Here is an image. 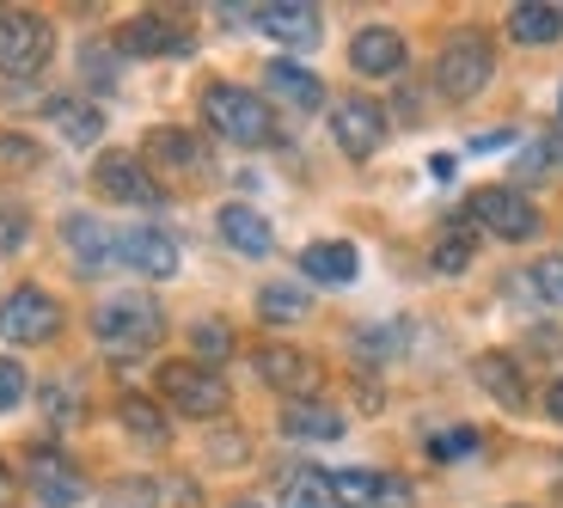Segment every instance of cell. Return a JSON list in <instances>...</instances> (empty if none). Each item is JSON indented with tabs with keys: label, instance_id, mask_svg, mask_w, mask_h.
Segmentation results:
<instances>
[{
	"label": "cell",
	"instance_id": "cell-1",
	"mask_svg": "<svg viewBox=\"0 0 563 508\" xmlns=\"http://www.w3.org/2000/svg\"><path fill=\"white\" fill-rule=\"evenodd\" d=\"M92 338L104 355H147L166 338V312L154 295H104L92 307Z\"/></svg>",
	"mask_w": 563,
	"mask_h": 508
},
{
	"label": "cell",
	"instance_id": "cell-2",
	"mask_svg": "<svg viewBox=\"0 0 563 508\" xmlns=\"http://www.w3.org/2000/svg\"><path fill=\"white\" fill-rule=\"evenodd\" d=\"M496 74V49L484 31H460V37L441 43V56H435V92L448 104H465V99H478L484 86H490Z\"/></svg>",
	"mask_w": 563,
	"mask_h": 508
},
{
	"label": "cell",
	"instance_id": "cell-3",
	"mask_svg": "<svg viewBox=\"0 0 563 508\" xmlns=\"http://www.w3.org/2000/svg\"><path fill=\"white\" fill-rule=\"evenodd\" d=\"M202 123L233 147L269 142V104L257 99V92H245V86H233V80H214L209 92H202Z\"/></svg>",
	"mask_w": 563,
	"mask_h": 508
},
{
	"label": "cell",
	"instance_id": "cell-4",
	"mask_svg": "<svg viewBox=\"0 0 563 508\" xmlns=\"http://www.w3.org/2000/svg\"><path fill=\"white\" fill-rule=\"evenodd\" d=\"M49 56H56V25H49L43 13L7 7V13H0V74L31 80V74L49 68Z\"/></svg>",
	"mask_w": 563,
	"mask_h": 508
},
{
	"label": "cell",
	"instance_id": "cell-5",
	"mask_svg": "<svg viewBox=\"0 0 563 508\" xmlns=\"http://www.w3.org/2000/svg\"><path fill=\"white\" fill-rule=\"evenodd\" d=\"M154 386H159V398H166L178 417H197V423L221 417L227 398H233L221 374H214V367H202V362H159Z\"/></svg>",
	"mask_w": 563,
	"mask_h": 508
},
{
	"label": "cell",
	"instance_id": "cell-6",
	"mask_svg": "<svg viewBox=\"0 0 563 508\" xmlns=\"http://www.w3.org/2000/svg\"><path fill=\"white\" fill-rule=\"evenodd\" d=\"M56 331H62V307L37 283L13 288V295L0 300V343H49Z\"/></svg>",
	"mask_w": 563,
	"mask_h": 508
},
{
	"label": "cell",
	"instance_id": "cell-7",
	"mask_svg": "<svg viewBox=\"0 0 563 508\" xmlns=\"http://www.w3.org/2000/svg\"><path fill=\"white\" fill-rule=\"evenodd\" d=\"M25 490L37 496V508H80L86 503V472L74 466L62 448H31Z\"/></svg>",
	"mask_w": 563,
	"mask_h": 508
},
{
	"label": "cell",
	"instance_id": "cell-8",
	"mask_svg": "<svg viewBox=\"0 0 563 508\" xmlns=\"http://www.w3.org/2000/svg\"><path fill=\"white\" fill-rule=\"evenodd\" d=\"M472 221L496 240H533L539 233V209L521 197V190H508V184H484L472 190Z\"/></svg>",
	"mask_w": 563,
	"mask_h": 508
},
{
	"label": "cell",
	"instance_id": "cell-9",
	"mask_svg": "<svg viewBox=\"0 0 563 508\" xmlns=\"http://www.w3.org/2000/svg\"><path fill=\"white\" fill-rule=\"evenodd\" d=\"M92 184H99V197L129 202V209H154V202H166V197H159V184H154V172H147V159H141V154H123V147L99 154Z\"/></svg>",
	"mask_w": 563,
	"mask_h": 508
},
{
	"label": "cell",
	"instance_id": "cell-10",
	"mask_svg": "<svg viewBox=\"0 0 563 508\" xmlns=\"http://www.w3.org/2000/svg\"><path fill=\"white\" fill-rule=\"evenodd\" d=\"M417 490L393 472H374V466H350V472H331V508H410Z\"/></svg>",
	"mask_w": 563,
	"mask_h": 508
},
{
	"label": "cell",
	"instance_id": "cell-11",
	"mask_svg": "<svg viewBox=\"0 0 563 508\" xmlns=\"http://www.w3.org/2000/svg\"><path fill=\"white\" fill-rule=\"evenodd\" d=\"M257 380L269 393H288V405L295 398H319V362L307 350H295V343H264L257 350Z\"/></svg>",
	"mask_w": 563,
	"mask_h": 508
},
{
	"label": "cell",
	"instance_id": "cell-12",
	"mask_svg": "<svg viewBox=\"0 0 563 508\" xmlns=\"http://www.w3.org/2000/svg\"><path fill=\"white\" fill-rule=\"evenodd\" d=\"M331 135H338V147L350 159H374L386 147V111H380V99H338V111H331Z\"/></svg>",
	"mask_w": 563,
	"mask_h": 508
},
{
	"label": "cell",
	"instance_id": "cell-13",
	"mask_svg": "<svg viewBox=\"0 0 563 508\" xmlns=\"http://www.w3.org/2000/svg\"><path fill=\"white\" fill-rule=\"evenodd\" d=\"M117 257L129 269H141V276H154V283L178 276V245H172L166 227H129V233H117Z\"/></svg>",
	"mask_w": 563,
	"mask_h": 508
},
{
	"label": "cell",
	"instance_id": "cell-14",
	"mask_svg": "<svg viewBox=\"0 0 563 508\" xmlns=\"http://www.w3.org/2000/svg\"><path fill=\"white\" fill-rule=\"evenodd\" d=\"M257 31H264L269 43H282V49H319L324 25L307 0H269V7H257Z\"/></svg>",
	"mask_w": 563,
	"mask_h": 508
},
{
	"label": "cell",
	"instance_id": "cell-15",
	"mask_svg": "<svg viewBox=\"0 0 563 508\" xmlns=\"http://www.w3.org/2000/svg\"><path fill=\"white\" fill-rule=\"evenodd\" d=\"M350 68L367 74V80H386V74L405 68V37L393 25H362L350 37Z\"/></svg>",
	"mask_w": 563,
	"mask_h": 508
},
{
	"label": "cell",
	"instance_id": "cell-16",
	"mask_svg": "<svg viewBox=\"0 0 563 508\" xmlns=\"http://www.w3.org/2000/svg\"><path fill=\"white\" fill-rule=\"evenodd\" d=\"M62 245H68V257L80 269H104L117 257V233L99 214H68V221H62Z\"/></svg>",
	"mask_w": 563,
	"mask_h": 508
},
{
	"label": "cell",
	"instance_id": "cell-17",
	"mask_svg": "<svg viewBox=\"0 0 563 508\" xmlns=\"http://www.w3.org/2000/svg\"><path fill=\"white\" fill-rule=\"evenodd\" d=\"M117 49H123V56H184L190 43H184V31L166 25L159 13H141L117 31Z\"/></svg>",
	"mask_w": 563,
	"mask_h": 508
},
{
	"label": "cell",
	"instance_id": "cell-18",
	"mask_svg": "<svg viewBox=\"0 0 563 508\" xmlns=\"http://www.w3.org/2000/svg\"><path fill=\"white\" fill-rule=\"evenodd\" d=\"M214 227H221V240L233 245L240 257H269V252H276V233H269V221H264L257 209H245V202H227Z\"/></svg>",
	"mask_w": 563,
	"mask_h": 508
},
{
	"label": "cell",
	"instance_id": "cell-19",
	"mask_svg": "<svg viewBox=\"0 0 563 508\" xmlns=\"http://www.w3.org/2000/svg\"><path fill=\"white\" fill-rule=\"evenodd\" d=\"M282 435L288 441H338L343 410H331L324 398H295V405H282Z\"/></svg>",
	"mask_w": 563,
	"mask_h": 508
},
{
	"label": "cell",
	"instance_id": "cell-20",
	"mask_svg": "<svg viewBox=\"0 0 563 508\" xmlns=\"http://www.w3.org/2000/svg\"><path fill=\"white\" fill-rule=\"evenodd\" d=\"M264 86L276 92L282 104H295V111H319V104H324V80H319V74H307V68H295V62H269Z\"/></svg>",
	"mask_w": 563,
	"mask_h": 508
},
{
	"label": "cell",
	"instance_id": "cell-21",
	"mask_svg": "<svg viewBox=\"0 0 563 508\" xmlns=\"http://www.w3.org/2000/svg\"><path fill=\"white\" fill-rule=\"evenodd\" d=\"M472 380H478L503 410H527V380L508 355H478V362H472Z\"/></svg>",
	"mask_w": 563,
	"mask_h": 508
},
{
	"label": "cell",
	"instance_id": "cell-22",
	"mask_svg": "<svg viewBox=\"0 0 563 508\" xmlns=\"http://www.w3.org/2000/svg\"><path fill=\"white\" fill-rule=\"evenodd\" d=\"M508 37L527 43V49H539V43H558V37H563V13L551 7V0H521V7L508 13Z\"/></svg>",
	"mask_w": 563,
	"mask_h": 508
},
{
	"label": "cell",
	"instance_id": "cell-23",
	"mask_svg": "<svg viewBox=\"0 0 563 508\" xmlns=\"http://www.w3.org/2000/svg\"><path fill=\"white\" fill-rule=\"evenodd\" d=\"M117 423H123L141 448H166V441H172L166 405H154V398H141V393H129L123 405H117Z\"/></svg>",
	"mask_w": 563,
	"mask_h": 508
},
{
	"label": "cell",
	"instance_id": "cell-24",
	"mask_svg": "<svg viewBox=\"0 0 563 508\" xmlns=\"http://www.w3.org/2000/svg\"><path fill=\"white\" fill-rule=\"evenodd\" d=\"M300 269H307L312 283H350L355 269H362V257H355V245L343 240H319L300 252Z\"/></svg>",
	"mask_w": 563,
	"mask_h": 508
},
{
	"label": "cell",
	"instance_id": "cell-25",
	"mask_svg": "<svg viewBox=\"0 0 563 508\" xmlns=\"http://www.w3.org/2000/svg\"><path fill=\"white\" fill-rule=\"evenodd\" d=\"M49 123H56L74 147H92L104 135V111L92 99H56V104H49Z\"/></svg>",
	"mask_w": 563,
	"mask_h": 508
},
{
	"label": "cell",
	"instance_id": "cell-26",
	"mask_svg": "<svg viewBox=\"0 0 563 508\" xmlns=\"http://www.w3.org/2000/svg\"><path fill=\"white\" fill-rule=\"evenodd\" d=\"M141 147H147V159H159V166H178V172H197L202 166V147H197L190 129H154Z\"/></svg>",
	"mask_w": 563,
	"mask_h": 508
},
{
	"label": "cell",
	"instance_id": "cell-27",
	"mask_svg": "<svg viewBox=\"0 0 563 508\" xmlns=\"http://www.w3.org/2000/svg\"><path fill=\"white\" fill-rule=\"evenodd\" d=\"M282 508H331V472L295 466L282 478Z\"/></svg>",
	"mask_w": 563,
	"mask_h": 508
},
{
	"label": "cell",
	"instance_id": "cell-28",
	"mask_svg": "<svg viewBox=\"0 0 563 508\" xmlns=\"http://www.w3.org/2000/svg\"><path fill=\"white\" fill-rule=\"evenodd\" d=\"M257 312H264L269 325H295V319L312 312V295H300L295 283H269L264 295H257Z\"/></svg>",
	"mask_w": 563,
	"mask_h": 508
},
{
	"label": "cell",
	"instance_id": "cell-29",
	"mask_svg": "<svg viewBox=\"0 0 563 508\" xmlns=\"http://www.w3.org/2000/svg\"><path fill=\"white\" fill-rule=\"evenodd\" d=\"M190 362H202V367H214V362H227L233 355V325H221V319H202V325H190Z\"/></svg>",
	"mask_w": 563,
	"mask_h": 508
},
{
	"label": "cell",
	"instance_id": "cell-30",
	"mask_svg": "<svg viewBox=\"0 0 563 508\" xmlns=\"http://www.w3.org/2000/svg\"><path fill=\"white\" fill-rule=\"evenodd\" d=\"M99 508H159V484L154 478H117L99 496Z\"/></svg>",
	"mask_w": 563,
	"mask_h": 508
},
{
	"label": "cell",
	"instance_id": "cell-31",
	"mask_svg": "<svg viewBox=\"0 0 563 508\" xmlns=\"http://www.w3.org/2000/svg\"><path fill=\"white\" fill-rule=\"evenodd\" d=\"M25 245H31V214L13 197H0V257L25 252Z\"/></svg>",
	"mask_w": 563,
	"mask_h": 508
},
{
	"label": "cell",
	"instance_id": "cell-32",
	"mask_svg": "<svg viewBox=\"0 0 563 508\" xmlns=\"http://www.w3.org/2000/svg\"><path fill=\"white\" fill-rule=\"evenodd\" d=\"M527 288H539V300L563 307V257H539V264L527 269Z\"/></svg>",
	"mask_w": 563,
	"mask_h": 508
},
{
	"label": "cell",
	"instance_id": "cell-33",
	"mask_svg": "<svg viewBox=\"0 0 563 508\" xmlns=\"http://www.w3.org/2000/svg\"><path fill=\"white\" fill-rule=\"evenodd\" d=\"M25 393H31L25 367H19L13 355H0V417H7V410H19V405H25Z\"/></svg>",
	"mask_w": 563,
	"mask_h": 508
},
{
	"label": "cell",
	"instance_id": "cell-34",
	"mask_svg": "<svg viewBox=\"0 0 563 508\" xmlns=\"http://www.w3.org/2000/svg\"><path fill=\"white\" fill-rule=\"evenodd\" d=\"M465 264H472V233H465V227H460V233H441L435 269H441V276H453V269H465Z\"/></svg>",
	"mask_w": 563,
	"mask_h": 508
},
{
	"label": "cell",
	"instance_id": "cell-35",
	"mask_svg": "<svg viewBox=\"0 0 563 508\" xmlns=\"http://www.w3.org/2000/svg\"><path fill=\"white\" fill-rule=\"evenodd\" d=\"M429 453H435V460H472V453H478V429H441V435L429 441Z\"/></svg>",
	"mask_w": 563,
	"mask_h": 508
},
{
	"label": "cell",
	"instance_id": "cell-36",
	"mask_svg": "<svg viewBox=\"0 0 563 508\" xmlns=\"http://www.w3.org/2000/svg\"><path fill=\"white\" fill-rule=\"evenodd\" d=\"M521 166H527V172H545V166H563V142H558V135H545V142H539V154H527Z\"/></svg>",
	"mask_w": 563,
	"mask_h": 508
},
{
	"label": "cell",
	"instance_id": "cell-37",
	"mask_svg": "<svg viewBox=\"0 0 563 508\" xmlns=\"http://www.w3.org/2000/svg\"><path fill=\"white\" fill-rule=\"evenodd\" d=\"M545 410H551V423H563V380H551V393H545Z\"/></svg>",
	"mask_w": 563,
	"mask_h": 508
},
{
	"label": "cell",
	"instance_id": "cell-38",
	"mask_svg": "<svg viewBox=\"0 0 563 508\" xmlns=\"http://www.w3.org/2000/svg\"><path fill=\"white\" fill-rule=\"evenodd\" d=\"M7 496H13V472L0 466V508H7Z\"/></svg>",
	"mask_w": 563,
	"mask_h": 508
},
{
	"label": "cell",
	"instance_id": "cell-39",
	"mask_svg": "<svg viewBox=\"0 0 563 508\" xmlns=\"http://www.w3.org/2000/svg\"><path fill=\"white\" fill-rule=\"evenodd\" d=\"M233 508H257V503H233Z\"/></svg>",
	"mask_w": 563,
	"mask_h": 508
},
{
	"label": "cell",
	"instance_id": "cell-40",
	"mask_svg": "<svg viewBox=\"0 0 563 508\" xmlns=\"http://www.w3.org/2000/svg\"><path fill=\"white\" fill-rule=\"evenodd\" d=\"M558 111H563V99H558Z\"/></svg>",
	"mask_w": 563,
	"mask_h": 508
}]
</instances>
